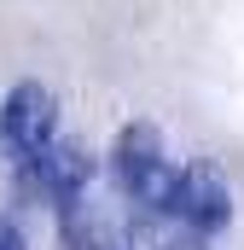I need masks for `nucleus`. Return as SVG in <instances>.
I'll return each instance as SVG.
<instances>
[{
	"mask_svg": "<svg viewBox=\"0 0 244 250\" xmlns=\"http://www.w3.org/2000/svg\"><path fill=\"white\" fill-rule=\"evenodd\" d=\"M117 187L145 204V209H163L169 187H175V163H169V146L151 123H128L117 134Z\"/></svg>",
	"mask_w": 244,
	"mask_h": 250,
	"instance_id": "obj_1",
	"label": "nucleus"
},
{
	"mask_svg": "<svg viewBox=\"0 0 244 250\" xmlns=\"http://www.w3.org/2000/svg\"><path fill=\"white\" fill-rule=\"evenodd\" d=\"M0 140L12 146V157L35 163L53 140H59V99L41 82H18L0 105Z\"/></svg>",
	"mask_w": 244,
	"mask_h": 250,
	"instance_id": "obj_2",
	"label": "nucleus"
},
{
	"mask_svg": "<svg viewBox=\"0 0 244 250\" xmlns=\"http://www.w3.org/2000/svg\"><path fill=\"white\" fill-rule=\"evenodd\" d=\"M163 215H175L192 233H221L233 221V192H227V181L209 163H186V169H175V187H169Z\"/></svg>",
	"mask_w": 244,
	"mask_h": 250,
	"instance_id": "obj_3",
	"label": "nucleus"
},
{
	"mask_svg": "<svg viewBox=\"0 0 244 250\" xmlns=\"http://www.w3.org/2000/svg\"><path fill=\"white\" fill-rule=\"evenodd\" d=\"M0 250H29L23 227H18V221H6V215H0Z\"/></svg>",
	"mask_w": 244,
	"mask_h": 250,
	"instance_id": "obj_4",
	"label": "nucleus"
}]
</instances>
